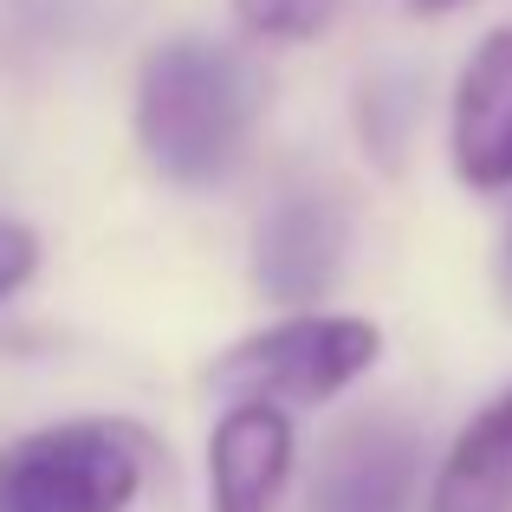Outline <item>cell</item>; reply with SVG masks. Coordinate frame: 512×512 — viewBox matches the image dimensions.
I'll list each match as a JSON object with an SVG mask.
<instances>
[{
	"label": "cell",
	"instance_id": "cell-1",
	"mask_svg": "<svg viewBox=\"0 0 512 512\" xmlns=\"http://www.w3.org/2000/svg\"><path fill=\"white\" fill-rule=\"evenodd\" d=\"M137 150L163 182L208 188L247 156V137L260 124V78L221 39H163L137 65Z\"/></svg>",
	"mask_w": 512,
	"mask_h": 512
},
{
	"label": "cell",
	"instance_id": "cell-2",
	"mask_svg": "<svg viewBox=\"0 0 512 512\" xmlns=\"http://www.w3.org/2000/svg\"><path fill=\"white\" fill-rule=\"evenodd\" d=\"M143 474L150 454L130 422H46L0 448V512H130Z\"/></svg>",
	"mask_w": 512,
	"mask_h": 512
},
{
	"label": "cell",
	"instance_id": "cell-3",
	"mask_svg": "<svg viewBox=\"0 0 512 512\" xmlns=\"http://www.w3.org/2000/svg\"><path fill=\"white\" fill-rule=\"evenodd\" d=\"M383 357V331L357 312H286L273 325L247 331L214 357L208 383L221 396H260L279 409H312V402L344 396L350 383L376 370Z\"/></svg>",
	"mask_w": 512,
	"mask_h": 512
},
{
	"label": "cell",
	"instance_id": "cell-4",
	"mask_svg": "<svg viewBox=\"0 0 512 512\" xmlns=\"http://www.w3.org/2000/svg\"><path fill=\"white\" fill-rule=\"evenodd\" d=\"M350 260V208L331 188H286L253 227V286L286 312L331 299Z\"/></svg>",
	"mask_w": 512,
	"mask_h": 512
},
{
	"label": "cell",
	"instance_id": "cell-5",
	"mask_svg": "<svg viewBox=\"0 0 512 512\" xmlns=\"http://www.w3.org/2000/svg\"><path fill=\"white\" fill-rule=\"evenodd\" d=\"M299 435L292 409L260 396H227L208 428V512H279Z\"/></svg>",
	"mask_w": 512,
	"mask_h": 512
},
{
	"label": "cell",
	"instance_id": "cell-6",
	"mask_svg": "<svg viewBox=\"0 0 512 512\" xmlns=\"http://www.w3.org/2000/svg\"><path fill=\"white\" fill-rule=\"evenodd\" d=\"M422 480V435L396 415H357L338 428L312 480V512H409Z\"/></svg>",
	"mask_w": 512,
	"mask_h": 512
},
{
	"label": "cell",
	"instance_id": "cell-7",
	"mask_svg": "<svg viewBox=\"0 0 512 512\" xmlns=\"http://www.w3.org/2000/svg\"><path fill=\"white\" fill-rule=\"evenodd\" d=\"M448 156L454 175L480 195L512 188V26H493L454 78Z\"/></svg>",
	"mask_w": 512,
	"mask_h": 512
},
{
	"label": "cell",
	"instance_id": "cell-8",
	"mask_svg": "<svg viewBox=\"0 0 512 512\" xmlns=\"http://www.w3.org/2000/svg\"><path fill=\"white\" fill-rule=\"evenodd\" d=\"M428 512H512V389L480 402L448 441L428 487Z\"/></svg>",
	"mask_w": 512,
	"mask_h": 512
},
{
	"label": "cell",
	"instance_id": "cell-9",
	"mask_svg": "<svg viewBox=\"0 0 512 512\" xmlns=\"http://www.w3.org/2000/svg\"><path fill=\"white\" fill-rule=\"evenodd\" d=\"M344 0H234V20L260 46H305L338 20Z\"/></svg>",
	"mask_w": 512,
	"mask_h": 512
},
{
	"label": "cell",
	"instance_id": "cell-10",
	"mask_svg": "<svg viewBox=\"0 0 512 512\" xmlns=\"http://www.w3.org/2000/svg\"><path fill=\"white\" fill-rule=\"evenodd\" d=\"M39 273V234L13 214H0V305L13 292H26V279Z\"/></svg>",
	"mask_w": 512,
	"mask_h": 512
},
{
	"label": "cell",
	"instance_id": "cell-11",
	"mask_svg": "<svg viewBox=\"0 0 512 512\" xmlns=\"http://www.w3.org/2000/svg\"><path fill=\"white\" fill-rule=\"evenodd\" d=\"M493 279H500V299L512 305V214H506V234H500V260H493Z\"/></svg>",
	"mask_w": 512,
	"mask_h": 512
},
{
	"label": "cell",
	"instance_id": "cell-12",
	"mask_svg": "<svg viewBox=\"0 0 512 512\" xmlns=\"http://www.w3.org/2000/svg\"><path fill=\"white\" fill-rule=\"evenodd\" d=\"M402 7H409L415 20H441V13H461V7H474V0H402Z\"/></svg>",
	"mask_w": 512,
	"mask_h": 512
}]
</instances>
